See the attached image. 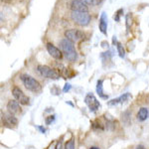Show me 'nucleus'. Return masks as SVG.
Here are the masks:
<instances>
[{
    "mask_svg": "<svg viewBox=\"0 0 149 149\" xmlns=\"http://www.w3.org/2000/svg\"><path fill=\"white\" fill-rule=\"evenodd\" d=\"M60 47L62 49V52L65 54L67 59L71 62H74L77 59H78V54H77V51L74 49V43L72 41L68 40L67 38L61 40L60 42Z\"/></svg>",
    "mask_w": 149,
    "mask_h": 149,
    "instance_id": "nucleus-1",
    "label": "nucleus"
},
{
    "mask_svg": "<svg viewBox=\"0 0 149 149\" xmlns=\"http://www.w3.org/2000/svg\"><path fill=\"white\" fill-rule=\"evenodd\" d=\"M71 18L79 26H88L91 22V15L88 12L72 11Z\"/></svg>",
    "mask_w": 149,
    "mask_h": 149,
    "instance_id": "nucleus-2",
    "label": "nucleus"
},
{
    "mask_svg": "<svg viewBox=\"0 0 149 149\" xmlns=\"http://www.w3.org/2000/svg\"><path fill=\"white\" fill-rule=\"evenodd\" d=\"M21 80H22L24 86L28 91L33 93H38L41 91V85L37 80H35L34 78H32L31 76L28 74H22L21 76Z\"/></svg>",
    "mask_w": 149,
    "mask_h": 149,
    "instance_id": "nucleus-3",
    "label": "nucleus"
},
{
    "mask_svg": "<svg viewBox=\"0 0 149 149\" xmlns=\"http://www.w3.org/2000/svg\"><path fill=\"white\" fill-rule=\"evenodd\" d=\"M38 72L42 77L47 79H51V80H58L60 78V74L58 72H56L55 70L51 69L48 66H44V65H40L38 66Z\"/></svg>",
    "mask_w": 149,
    "mask_h": 149,
    "instance_id": "nucleus-4",
    "label": "nucleus"
},
{
    "mask_svg": "<svg viewBox=\"0 0 149 149\" xmlns=\"http://www.w3.org/2000/svg\"><path fill=\"white\" fill-rule=\"evenodd\" d=\"M65 37L72 42H79L85 38V34L81 31L76 30V29H70L65 32Z\"/></svg>",
    "mask_w": 149,
    "mask_h": 149,
    "instance_id": "nucleus-5",
    "label": "nucleus"
},
{
    "mask_svg": "<svg viewBox=\"0 0 149 149\" xmlns=\"http://www.w3.org/2000/svg\"><path fill=\"white\" fill-rule=\"evenodd\" d=\"M85 102L88 107V109H90L91 111H93V112H95L100 107V102H98L97 100V97H95L93 93H88V95H86Z\"/></svg>",
    "mask_w": 149,
    "mask_h": 149,
    "instance_id": "nucleus-6",
    "label": "nucleus"
},
{
    "mask_svg": "<svg viewBox=\"0 0 149 149\" xmlns=\"http://www.w3.org/2000/svg\"><path fill=\"white\" fill-rule=\"evenodd\" d=\"M12 95H14L15 100H18L21 104H28L29 103V97L22 92V90H21L20 88H18V86H14V88H12Z\"/></svg>",
    "mask_w": 149,
    "mask_h": 149,
    "instance_id": "nucleus-7",
    "label": "nucleus"
},
{
    "mask_svg": "<svg viewBox=\"0 0 149 149\" xmlns=\"http://www.w3.org/2000/svg\"><path fill=\"white\" fill-rule=\"evenodd\" d=\"M71 9L72 11L78 12H88V8L86 3H84L81 0H73L71 2Z\"/></svg>",
    "mask_w": 149,
    "mask_h": 149,
    "instance_id": "nucleus-8",
    "label": "nucleus"
},
{
    "mask_svg": "<svg viewBox=\"0 0 149 149\" xmlns=\"http://www.w3.org/2000/svg\"><path fill=\"white\" fill-rule=\"evenodd\" d=\"M46 47H47V51L49 52V54L51 55L54 59H56V60H61L62 59L63 54H62V52L60 51L57 47H55L54 45L51 44V43H48Z\"/></svg>",
    "mask_w": 149,
    "mask_h": 149,
    "instance_id": "nucleus-9",
    "label": "nucleus"
},
{
    "mask_svg": "<svg viewBox=\"0 0 149 149\" xmlns=\"http://www.w3.org/2000/svg\"><path fill=\"white\" fill-rule=\"evenodd\" d=\"M20 104L21 103L16 100H10L7 103V109H8L9 113L15 114L20 111Z\"/></svg>",
    "mask_w": 149,
    "mask_h": 149,
    "instance_id": "nucleus-10",
    "label": "nucleus"
},
{
    "mask_svg": "<svg viewBox=\"0 0 149 149\" xmlns=\"http://www.w3.org/2000/svg\"><path fill=\"white\" fill-rule=\"evenodd\" d=\"M131 97V95L130 93H124V95H122L121 97H117V98H114V100H111L110 102H109V105H115L117 104V103H122V102H125L127 100H129V98Z\"/></svg>",
    "mask_w": 149,
    "mask_h": 149,
    "instance_id": "nucleus-11",
    "label": "nucleus"
},
{
    "mask_svg": "<svg viewBox=\"0 0 149 149\" xmlns=\"http://www.w3.org/2000/svg\"><path fill=\"white\" fill-rule=\"evenodd\" d=\"M107 19L104 12H102V17L100 19V30L102 34H107Z\"/></svg>",
    "mask_w": 149,
    "mask_h": 149,
    "instance_id": "nucleus-12",
    "label": "nucleus"
},
{
    "mask_svg": "<svg viewBox=\"0 0 149 149\" xmlns=\"http://www.w3.org/2000/svg\"><path fill=\"white\" fill-rule=\"evenodd\" d=\"M148 115H149L148 109H146V107H141V109L138 110L136 117H137V119L139 121H144V120H146V119H147Z\"/></svg>",
    "mask_w": 149,
    "mask_h": 149,
    "instance_id": "nucleus-13",
    "label": "nucleus"
},
{
    "mask_svg": "<svg viewBox=\"0 0 149 149\" xmlns=\"http://www.w3.org/2000/svg\"><path fill=\"white\" fill-rule=\"evenodd\" d=\"M4 119H5L6 123L9 124V125H17V124H18L17 118H16V117L14 116L13 114H11V113L5 114V117H4Z\"/></svg>",
    "mask_w": 149,
    "mask_h": 149,
    "instance_id": "nucleus-14",
    "label": "nucleus"
},
{
    "mask_svg": "<svg viewBox=\"0 0 149 149\" xmlns=\"http://www.w3.org/2000/svg\"><path fill=\"white\" fill-rule=\"evenodd\" d=\"M97 95H100L102 98H107V95H104L102 90V80H98L97 84Z\"/></svg>",
    "mask_w": 149,
    "mask_h": 149,
    "instance_id": "nucleus-15",
    "label": "nucleus"
},
{
    "mask_svg": "<svg viewBox=\"0 0 149 149\" xmlns=\"http://www.w3.org/2000/svg\"><path fill=\"white\" fill-rule=\"evenodd\" d=\"M84 3H86V5H92V6H95L98 5V4L102 2V0H81Z\"/></svg>",
    "mask_w": 149,
    "mask_h": 149,
    "instance_id": "nucleus-16",
    "label": "nucleus"
},
{
    "mask_svg": "<svg viewBox=\"0 0 149 149\" xmlns=\"http://www.w3.org/2000/svg\"><path fill=\"white\" fill-rule=\"evenodd\" d=\"M116 47H117V51H118L119 56L121 58H123L125 56V51H124V49H123V46H122L120 43H116Z\"/></svg>",
    "mask_w": 149,
    "mask_h": 149,
    "instance_id": "nucleus-17",
    "label": "nucleus"
},
{
    "mask_svg": "<svg viewBox=\"0 0 149 149\" xmlns=\"http://www.w3.org/2000/svg\"><path fill=\"white\" fill-rule=\"evenodd\" d=\"M65 149H74V138L70 139L69 141H67L65 144Z\"/></svg>",
    "mask_w": 149,
    "mask_h": 149,
    "instance_id": "nucleus-18",
    "label": "nucleus"
},
{
    "mask_svg": "<svg viewBox=\"0 0 149 149\" xmlns=\"http://www.w3.org/2000/svg\"><path fill=\"white\" fill-rule=\"evenodd\" d=\"M92 126H93V129H100V130H102V129H103V126L98 121L92 122Z\"/></svg>",
    "mask_w": 149,
    "mask_h": 149,
    "instance_id": "nucleus-19",
    "label": "nucleus"
},
{
    "mask_svg": "<svg viewBox=\"0 0 149 149\" xmlns=\"http://www.w3.org/2000/svg\"><path fill=\"white\" fill-rule=\"evenodd\" d=\"M54 120H55V115H51V116H48L47 118H46V124H51Z\"/></svg>",
    "mask_w": 149,
    "mask_h": 149,
    "instance_id": "nucleus-20",
    "label": "nucleus"
},
{
    "mask_svg": "<svg viewBox=\"0 0 149 149\" xmlns=\"http://www.w3.org/2000/svg\"><path fill=\"white\" fill-rule=\"evenodd\" d=\"M70 90H71V85H70V84H66L64 86V88H63V92L67 93V92H69Z\"/></svg>",
    "mask_w": 149,
    "mask_h": 149,
    "instance_id": "nucleus-21",
    "label": "nucleus"
},
{
    "mask_svg": "<svg viewBox=\"0 0 149 149\" xmlns=\"http://www.w3.org/2000/svg\"><path fill=\"white\" fill-rule=\"evenodd\" d=\"M62 148V144H61V141L57 143V146H56V149H61Z\"/></svg>",
    "mask_w": 149,
    "mask_h": 149,
    "instance_id": "nucleus-22",
    "label": "nucleus"
},
{
    "mask_svg": "<svg viewBox=\"0 0 149 149\" xmlns=\"http://www.w3.org/2000/svg\"><path fill=\"white\" fill-rule=\"evenodd\" d=\"M38 128H39V129H40V130H41V131H42V132H43V133H45V131H46V129H45V128H43V127H42V126H38Z\"/></svg>",
    "mask_w": 149,
    "mask_h": 149,
    "instance_id": "nucleus-23",
    "label": "nucleus"
},
{
    "mask_svg": "<svg viewBox=\"0 0 149 149\" xmlns=\"http://www.w3.org/2000/svg\"><path fill=\"white\" fill-rule=\"evenodd\" d=\"M137 149H145V148H144L142 145H139V146H137Z\"/></svg>",
    "mask_w": 149,
    "mask_h": 149,
    "instance_id": "nucleus-24",
    "label": "nucleus"
},
{
    "mask_svg": "<svg viewBox=\"0 0 149 149\" xmlns=\"http://www.w3.org/2000/svg\"><path fill=\"white\" fill-rule=\"evenodd\" d=\"M90 149H100L98 147H95V146H93V147H91Z\"/></svg>",
    "mask_w": 149,
    "mask_h": 149,
    "instance_id": "nucleus-25",
    "label": "nucleus"
}]
</instances>
